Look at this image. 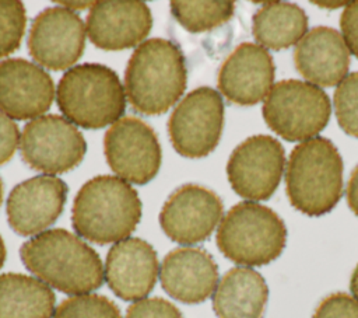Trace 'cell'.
Here are the masks:
<instances>
[{
    "mask_svg": "<svg viewBox=\"0 0 358 318\" xmlns=\"http://www.w3.org/2000/svg\"><path fill=\"white\" fill-rule=\"evenodd\" d=\"M334 111L340 127L358 137V71L348 74L336 88Z\"/></svg>",
    "mask_w": 358,
    "mask_h": 318,
    "instance_id": "4316f807",
    "label": "cell"
},
{
    "mask_svg": "<svg viewBox=\"0 0 358 318\" xmlns=\"http://www.w3.org/2000/svg\"><path fill=\"white\" fill-rule=\"evenodd\" d=\"M187 84L186 59L180 48L165 38L141 42L124 70L126 97L134 111L161 115L183 95Z\"/></svg>",
    "mask_w": 358,
    "mask_h": 318,
    "instance_id": "7a4b0ae2",
    "label": "cell"
},
{
    "mask_svg": "<svg viewBox=\"0 0 358 318\" xmlns=\"http://www.w3.org/2000/svg\"><path fill=\"white\" fill-rule=\"evenodd\" d=\"M152 28V14L144 1H95L87 15L90 41L103 50H123L138 46Z\"/></svg>",
    "mask_w": 358,
    "mask_h": 318,
    "instance_id": "2e32d148",
    "label": "cell"
},
{
    "mask_svg": "<svg viewBox=\"0 0 358 318\" xmlns=\"http://www.w3.org/2000/svg\"><path fill=\"white\" fill-rule=\"evenodd\" d=\"M67 193V184L53 175H36L22 181L7 198L10 227L22 237L43 233L62 214Z\"/></svg>",
    "mask_w": 358,
    "mask_h": 318,
    "instance_id": "5bb4252c",
    "label": "cell"
},
{
    "mask_svg": "<svg viewBox=\"0 0 358 318\" xmlns=\"http://www.w3.org/2000/svg\"><path fill=\"white\" fill-rule=\"evenodd\" d=\"M284 165L282 144L268 134H255L231 153L227 175L232 189L241 198L266 200L280 185Z\"/></svg>",
    "mask_w": 358,
    "mask_h": 318,
    "instance_id": "8fae6325",
    "label": "cell"
},
{
    "mask_svg": "<svg viewBox=\"0 0 358 318\" xmlns=\"http://www.w3.org/2000/svg\"><path fill=\"white\" fill-rule=\"evenodd\" d=\"M20 151L31 168L46 174H63L83 161L87 141L76 125L50 113L35 118L24 126Z\"/></svg>",
    "mask_w": 358,
    "mask_h": 318,
    "instance_id": "9c48e42d",
    "label": "cell"
},
{
    "mask_svg": "<svg viewBox=\"0 0 358 318\" xmlns=\"http://www.w3.org/2000/svg\"><path fill=\"white\" fill-rule=\"evenodd\" d=\"M294 63L310 84L333 87L347 77L350 52L338 31L316 27L296 43Z\"/></svg>",
    "mask_w": 358,
    "mask_h": 318,
    "instance_id": "ffe728a7",
    "label": "cell"
},
{
    "mask_svg": "<svg viewBox=\"0 0 358 318\" xmlns=\"http://www.w3.org/2000/svg\"><path fill=\"white\" fill-rule=\"evenodd\" d=\"M25 268L50 287L80 296L102 286L103 266L96 251L64 228L46 230L20 248Z\"/></svg>",
    "mask_w": 358,
    "mask_h": 318,
    "instance_id": "6da1fadb",
    "label": "cell"
},
{
    "mask_svg": "<svg viewBox=\"0 0 358 318\" xmlns=\"http://www.w3.org/2000/svg\"><path fill=\"white\" fill-rule=\"evenodd\" d=\"M56 297L42 280L24 273L0 275V318H52Z\"/></svg>",
    "mask_w": 358,
    "mask_h": 318,
    "instance_id": "7402d4cb",
    "label": "cell"
},
{
    "mask_svg": "<svg viewBox=\"0 0 358 318\" xmlns=\"http://www.w3.org/2000/svg\"><path fill=\"white\" fill-rule=\"evenodd\" d=\"M103 153L110 170L123 181L136 185L154 179L162 160L157 133L134 116L122 118L106 130Z\"/></svg>",
    "mask_w": 358,
    "mask_h": 318,
    "instance_id": "30bf717a",
    "label": "cell"
},
{
    "mask_svg": "<svg viewBox=\"0 0 358 318\" xmlns=\"http://www.w3.org/2000/svg\"><path fill=\"white\" fill-rule=\"evenodd\" d=\"M85 27L74 11L64 7H48L32 21L28 50L32 59L49 70L73 66L85 48Z\"/></svg>",
    "mask_w": 358,
    "mask_h": 318,
    "instance_id": "4fadbf2b",
    "label": "cell"
},
{
    "mask_svg": "<svg viewBox=\"0 0 358 318\" xmlns=\"http://www.w3.org/2000/svg\"><path fill=\"white\" fill-rule=\"evenodd\" d=\"M6 255H7V251H6V245H4V241L0 235V269L3 268L4 265V261H6Z\"/></svg>",
    "mask_w": 358,
    "mask_h": 318,
    "instance_id": "d590c367",
    "label": "cell"
},
{
    "mask_svg": "<svg viewBox=\"0 0 358 318\" xmlns=\"http://www.w3.org/2000/svg\"><path fill=\"white\" fill-rule=\"evenodd\" d=\"M343 158L326 137L299 143L288 158L285 188L291 205L306 216H323L343 193Z\"/></svg>",
    "mask_w": 358,
    "mask_h": 318,
    "instance_id": "277c9868",
    "label": "cell"
},
{
    "mask_svg": "<svg viewBox=\"0 0 358 318\" xmlns=\"http://www.w3.org/2000/svg\"><path fill=\"white\" fill-rule=\"evenodd\" d=\"M235 11L234 1H171V13L189 32H204L227 22Z\"/></svg>",
    "mask_w": 358,
    "mask_h": 318,
    "instance_id": "cb8c5ba5",
    "label": "cell"
},
{
    "mask_svg": "<svg viewBox=\"0 0 358 318\" xmlns=\"http://www.w3.org/2000/svg\"><path fill=\"white\" fill-rule=\"evenodd\" d=\"M340 27L345 46L358 57V1H351L345 6L340 18Z\"/></svg>",
    "mask_w": 358,
    "mask_h": 318,
    "instance_id": "4dcf8cb0",
    "label": "cell"
},
{
    "mask_svg": "<svg viewBox=\"0 0 358 318\" xmlns=\"http://www.w3.org/2000/svg\"><path fill=\"white\" fill-rule=\"evenodd\" d=\"M27 13L21 1L0 0V57L15 52L24 36Z\"/></svg>",
    "mask_w": 358,
    "mask_h": 318,
    "instance_id": "484cf974",
    "label": "cell"
},
{
    "mask_svg": "<svg viewBox=\"0 0 358 318\" xmlns=\"http://www.w3.org/2000/svg\"><path fill=\"white\" fill-rule=\"evenodd\" d=\"M313 318H358V300L345 293L330 294L319 303Z\"/></svg>",
    "mask_w": 358,
    "mask_h": 318,
    "instance_id": "83f0119b",
    "label": "cell"
},
{
    "mask_svg": "<svg viewBox=\"0 0 358 318\" xmlns=\"http://www.w3.org/2000/svg\"><path fill=\"white\" fill-rule=\"evenodd\" d=\"M55 98V84L39 64L22 57L0 62V111L11 119L42 116Z\"/></svg>",
    "mask_w": 358,
    "mask_h": 318,
    "instance_id": "9a60e30c",
    "label": "cell"
},
{
    "mask_svg": "<svg viewBox=\"0 0 358 318\" xmlns=\"http://www.w3.org/2000/svg\"><path fill=\"white\" fill-rule=\"evenodd\" d=\"M95 1H60L59 4L60 6H64L69 7V10H84V8H88V7H92Z\"/></svg>",
    "mask_w": 358,
    "mask_h": 318,
    "instance_id": "d6a6232c",
    "label": "cell"
},
{
    "mask_svg": "<svg viewBox=\"0 0 358 318\" xmlns=\"http://www.w3.org/2000/svg\"><path fill=\"white\" fill-rule=\"evenodd\" d=\"M53 318H122L117 305L101 294H80L63 300Z\"/></svg>",
    "mask_w": 358,
    "mask_h": 318,
    "instance_id": "d4e9b609",
    "label": "cell"
},
{
    "mask_svg": "<svg viewBox=\"0 0 358 318\" xmlns=\"http://www.w3.org/2000/svg\"><path fill=\"white\" fill-rule=\"evenodd\" d=\"M268 300L264 277L252 268L229 269L213 294V310L218 318H263Z\"/></svg>",
    "mask_w": 358,
    "mask_h": 318,
    "instance_id": "44dd1931",
    "label": "cell"
},
{
    "mask_svg": "<svg viewBox=\"0 0 358 318\" xmlns=\"http://www.w3.org/2000/svg\"><path fill=\"white\" fill-rule=\"evenodd\" d=\"M141 200L129 182L113 175H98L77 192L71 209L76 233L103 245L129 238L141 220Z\"/></svg>",
    "mask_w": 358,
    "mask_h": 318,
    "instance_id": "3957f363",
    "label": "cell"
},
{
    "mask_svg": "<svg viewBox=\"0 0 358 318\" xmlns=\"http://www.w3.org/2000/svg\"><path fill=\"white\" fill-rule=\"evenodd\" d=\"M222 200L204 186L186 184L175 189L159 213V226L173 242L193 245L207 240L222 217Z\"/></svg>",
    "mask_w": 358,
    "mask_h": 318,
    "instance_id": "7c38bea8",
    "label": "cell"
},
{
    "mask_svg": "<svg viewBox=\"0 0 358 318\" xmlns=\"http://www.w3.org/2000/svg\"><path fill=\"white\" fill-rule=\"evenodd\" d=\"M347 202L350 209L358 216V165L351 172L347 185Z\"/></svg>",
    "mask_w": 358,
    "mask_h": 318,
    "instance_id": "1f68e13d",
    "label": "cell"
},
{
    "mask_svg": "<svg viewBox=\"0 0 358 318\" xmlns=\"http://www.w3.org/2000/svg\"><path fill=\"white\" fill-rule=\"evenodd\" d=\"M350 289H351V293L354 294V298L358 300V265L352 272L351 282H350Z\"/></svg>",
    "mask_w": 358,
    "mask_h": 318,
    "instance_id": "836d02e7",
    "label": "cell"
},
{
    "mask_svg": "<svg viewBox=\"0 0 358 318\" xmlns=\"http://www.w3.org/2000/svg\"><path fill=\"white\" fill-rule=\"evenodd\" d=\"M56 99L67 120L84 129L115 123L126 109V91L116 71L101 63L69 69L59 81Z\"/></svg>",
    "mask_w": 358,
    "mask_h": 318,
    "instance_id": "5b68a950",
    "label": "cell"
},
{
    "mask_svg": "<svg viewBox=\"0 0 358 318\" xmlns=\"http://www.w3.org/2000/svg\"><path fill=\"white\" fill-rule=\"evenodd\" d=\"M126 318H183L178 307L161 297L141 298L133 303L127 311Z\"/></svg>",
    "mask_w": 358,
    "mask_h": 318,
    "instance_id": "f1b7e54d",
    "label": "cell"
},
{
    "mask_svg": "<svg viewBox=\"0 0 358 318\" xmlns=\"http://www.w3.org/2000/svg\"><path fill=\"white\" fill-rule=\"evenodd\" d=\"M162 289L185 304L206 301L218 284V266L201 248L180 247L168 252L159 268Z\"/></svg>",
    "mask_w": 358,
    "mask_h": 318,
    "instance_id": "d6986e66",
    "label": "cell"
},
{
    "mask_svg": "<svg viewBox=\"0 0 358 318\" xmlns=\"http://www.w3.org/2000/svg\"><path fill=\"white\" fill-rule=\"evenodd\" d=\"M224 127V101L211 87L190 91L168 120L169 140L183 157L201 158L218 144Z\"/></svg>",
    "mask_w": 358,
    "mask_h": 318,
    "instance_id": "ba28073f",
    "label": "cell"
},
{
    "mask_svg": "<svg viewBox=\"0 0 358 318\" xmlns=\"http://www.w3.org/2000/svg\"><path fill=\"white\" fill-rule=\"evenodd\" d=\"M315 4L323 6V7H327V8H337V7H340V6H347L348 3H345V1H341V3H338V1H336V3H327V1H315Z\"/></svg>",
    "mask_w": 358,
    "mask_h": 318,
    "instance_id": "e575fe53",
    "label": "cell"
},
{
    "mask_svg": "<svg viewBox=\"0 0 358 318\" xmlns=\"http://www.w3.org/2000/svg\"><path fill=\"white\" fill-rule=\"evenodd\" d=\"M105 280L122 300L138 301L155 286L158 256L147 241L129 237L115 242L106 255Z\"/></svg>",
    "mask_w": 358,
    "mask_h": 318,
    "instance_id": "ac0fdd59",
    "label": "cell"
},
{
    "mask_svg": "<svg viewBox=\"0 0 358 318\" xmlns=\"http://www.w3.org/2000/svg\"><path fill=\"white\" fill-rule=\"evenodd\" d=\"M308 15L294 3L268 1L253 15L252 32L264 49L280 50L298 43L306 34Z\"/></svg>",
    "mask_w": 358,
    "mask_h": 318,
    "instance_id": "603a6c76",
    "label": "cell"
},
{
    "mask_svg": "<svg viewBox=\"0 0 358 318\" xmlns=\"http://www.w3.org/2000/svg\"><path fill=\"white\" fill-rule=\"evenodd\" d=\"M20 143V129L17 123L0 111V165L14 155Z\"/></svg>",
    "mask_w": 358,
    "mask_h": 318,
    "instance_id": "f546056e",
    "label": "cell"
},
{
    "mask_svg": "<svg viewBox=\"0 0 358 318\" xmlns=\"http://www.w3.org/2000/svg\"><path fill=\"white\" fill-rule=\"evenodd\" d=\"M1 200H3V181L0 178V205H1Z\"/></svg>",
    "mask_w": 358,
    "mask_h": 318,
    "instance_id": "8d00e7d4",
    "label": "cell"
},
{
    "mask_svg": "<svg viewBox=\"0 0 358 318\" xmlns=\"http://www.w3.org/2000/svg\"><path fill=\"white\" fill-rule=\"evenodd\" d=\"M217 247L229 261L245 266H263L277 259L287 242V227L267 206L241 202L221 219Z\"/></svg>",
    "mask_w": 358,
    "mask_h": 318,
    "instance_id": "8992f818",
    "label": "cell"
},
{
    "mask_svg": "<svg viewBox=\"0 0 358 318\" xmlns=\"http://www.w3.org/2000/svg\"><path fill=\"white\" fill-rule=\"evenodd\" d=\"M330 99L317 85L289 78L273 85L263 104L267 126L287 141L316 137L330 119Z\"/></svg>",
    "mask_w": 358,
    "mask_h": 318,
    "instance_id": "52a82bcc",
    "label": "cell"
},
{
    "mask_svg": "<svg viewBox=\"0 0 358 318\" xmlns=\"http://www.w3.org/2000/svg\"><path fill=\"white\" fill-rule=\"evenodd\" d=\"M274 62L263 46L238 45L218 70V90L231 102L250 106L268 95L274 81Z\"/></svg>",
    "mask_w": 358,
    "mask_h": 318,
    "instance_id": "e0dca14e",
    "label": "cell"
}]
</instances>
